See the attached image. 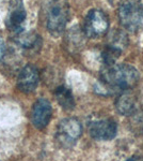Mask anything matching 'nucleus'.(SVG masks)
Wrapping results in <instances>:
<instances>
[{"instance_id":"obj_1","label":"nucleus","mask_w":143,"mask_h":161,"mask_svg":"<svg viewBox=\"0 0 143 161\" xmlns=\"http://www.w3.org/2000/svg\"><path fill=\"white\" fill-rule=\"evenodd\" d=\"M139 72L135 67L126 64L105 66L100 70V86L108 93L125 92L136 86L139 82Z\"/></svg>"},{"instance_id":"obj_2","label":"nucleus","mask_w":143,"mask_h":161,"mask_svg":"<svg viewBox=\"0 0 143 161\" xmlns=\"http://www.w3.org/2000/svg\"><path fill=\"white\" fill-rule=\"evenodd\" d=\"M69 3L67 0H51L46 10V26L53 36H60L69 19Z\"/></svg>"},{"instance_id":"obj_3","label":"nucleus","mask_w":143,"mask_h":161,"mask_svg":"<svg viewBox=\"0 0 143 161\" xmlns=\"http://www.w3.org/2000/svg\"><path fill=\"white\" fill-rule=\"evenodd\" d=\"M118 14L123 28L129 31L138 30L143 19L142 0H122L119 4Z\"/></svg>"},{"instance_id":"obj_4","label":"nucleus","mask_w":143,"mask_h":161,"mask_svg":"<svg viewBox=\"0 0 143 161\" xmlns=\"http://www.w3.org/2000/svg\"><path fill=\"white\" fill-rule=\"evenodd\" d=\"M81 134V123L77 118L69 117L59 123L56 130V140L62 147L71 148L78 142Z\"/></svg>"},{"instance_id":"obj_5","label":"nucleus","mask_w":143,"mask_h":161,"mask_svg":"<svg viewBox=\"0 0 143 161\" xmlns=\"http://www.w3.org/2000/svg\"><path fill=\"white\" fill-rule=\"evenodd\" d=\"M109 29V19L105 12L98 9L89 11L84 22V32L88 38H100Z\"/></svg>"},{"instance_id":"obj_6","label":"nucleus","mask_w":143,"mask_h":161,"mask_svg":"<svg viewBox=\"0 0 143 161\" xmlns=\"http://www.w3.org/2000/svg\"><path fill=\"white\" fill-rule=\"evenodd\" d=\"M90 136L97 141H110L115 137L118 125L111 118H101L91 121L88 127Z\"/></svg>"},{"instance_id":"obj_7","label":"nucleus","mask_w":143,"mask_h":161,"mask_svg":"<svg viewBox=\"0 0 143 161\" xmlns=\"http://www.w3.org/2000/svg\"><path fill=\"white\" fill-rule=\"evenodd\" d=\"M53 116V106L45 98H40L34 102L31 110V123L38 130L48 126Z\"/></svg>"},{"instance_id":"obj_8","label":"nucleus","mask_w":143,"mask_h":161,"mask_svg":"<svg viewBox=\"0 0 143 161\" xmlns=\"http://www.w3.org/2000/svg\"><path fill=\"white\" fill-rule=\"evenodd\" d=\"M26 17H27V14H26L23 0H10L9 13H8L6 20L8 29L13 31L16 35L22 32Z\"/></svg>"},{"instance_id":"obj_9","label":"nucleus","mask_w":143,"mask_h":161,"mask_svg":"<svg viewBox=\"0 0 143 161\" xmlns=\"http://www.w3.org/2000/svg\"><path fill=\"white\" fill-rule=\"evenodd\" d=\"M40 82V72L32 64L24 67L17 77V88L25 93L34 92Z\"/></svg>"},{"instance_id":"obj_10","label":"nucleus","mask_w":143,"mask_h":161,"mask_svg":"<svg viewBox=\"0 0 143 161\" xmlns=\"http://www.w3.org/2000/svg\"><path fill=\"white\" fill-rule=\"evenodd\" d=\"M115 110L124 116H131L137 112V99L131 92H123L115 101Z\"/></svg>"},{"instance_id":"obj_11","label":"nucleus","mask_w":143,"mask_h":161,"mask_svg":"<svg viewBox=\"0 0 143 161\" xmlns=\"http://www.w3.org/2000/svg\"><path fill=\"white\" fill-rule=\"evenodd\" d=\"M54 97L63 110L71 111L75 108V99L72 90L65 85H60L54 89Z\"/></svg>"},{"instance_id":"obj_12","label":"nucleus","mask_w":143,"mask_h":161,"mask_svg":"<svg viewBox=\"0 0 143 161\" xmlns=\"http://www.w3.org/2000/svg\"><path fill=\"white\" fill-rule=\"evenodd\" d=\"M15 42L25 50H35L41 44L40 36L34 32H19L15 37Z\"/></svg>"},{"instance_id":"obj_13","label":"nucleus","mask_w":143,"mask_h":161,"mask_svg":"<svg viewBox=\"0 0 143 161\" xmlns=\"http://www.w3.org/2000/svg\"><path fill=\"white\" fill-rule=\"evenodd\" d=\"M84 32L78 27H73L66 35V46L71 52L79 51L84 44Z\"/></svg>"},{"instance_id":"obj_14","label":"nucleus","mask_w":143,"mask_h":161,"mask_svg":"<svg viewBox=\"0 0 143 161\" xmlns=\"http://www.w3.org/2000/svg\"><path fill=\"white\" fill-rule=\"evenodd\" d=\"M108 45L116 47L121 51H124L128 45V38L125 31L115 29L109 35L108 37Z\"/></svg>"},{"instance_id":"obj_15","label":"nucleus","mask_w":143,"mask_h":161,"mask_svg":"<svg viewBox=\"0 0 143 161\" xmlns=\"http://www.w3.org/2000/svg\"><path fill=\"white\" fill-rule=\"evenodd\" d=\"M122 53H123V51L106 44L103 52H101V59H103L105 66H110V64H115L116 59L122 55Z\"/></svg>"},{"instance_id":"obj_16","label":"nucleus","mask_w":143,"mask_h":161,"mask_svg":"<svg viewBox=\"0 0 143 161\" xmlns=\"http://www.w3.org/2000/svg\"><path fill=\"white\" fill-rule=\"evenodd\" d=\"M4 54H6V44H4L3 39L0 36V60L3 58Z\"/></svg>"},{"instance_id":"obj_17","label":"nucleus","mask_w":143,"mask_h":161,"mask_svg":"<svg viewBox=\"0 0 143 161\" xmlns=\"http://www.w3.org/2000/svg\"><path fill=\"white\" fill-rule=\"evenodd\" d=\"M126 161H143V158L140 156H132V157L128 158Z\"/></svg>"}]
</instances>
